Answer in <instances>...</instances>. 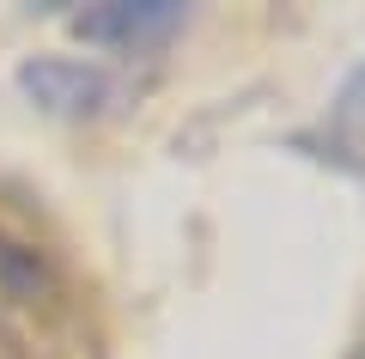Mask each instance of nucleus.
<instances>
[{
    "label": "nucleus",
    "mask_w": 365,
    "mask_h": 359,
    "mask_svg": "<svg viewBox=\"0 0 365 359\" xmlns=\"http://www.w3.org/2000/svg\"><path fill=\"white\" fill-rule=\"evenodd\" d=\"M19 91L37 103L43 116H61V122H86V116H104L116 103V74L98 61H73V55H31L19 67Z\"/></svg>",
    "instance_id": "f03ea898"
},
{
    "label": "nucleus",
    "mask_w": 365,
    "mask_h": 359,
    "mask_svg": "<svg viewBox=\"0 0 365 359\" xmlns=\"http://www.w3.org/2000/svg\"><path fill=\"white\" fill-rule=\"evenodd\" d=\"M353 359H365V347H359V353H353Z\"/></svg>",
    "instance_id": "39448f33"
},
{
    "label": "nucleus",
    "mask_w": 365,
    "mask_h": 359,
    "mask_svg": "<svg viewBox=\"0 0 365 359\" xmlns=\"http://www.w3.org/2000/svg\"><path fill=\"white\" fill-rule=\"evenodd\" d=\"M0 359H104L98 323L37 244L0 226Z\"/></svg>",
    "instance_id": "f257e3e1"
},
{
    "label": "nucleus",
    "mask_w": 365,
    "mask_h": 359,
    "mask_svg": "<svg viewBox=\"0 0 365 359\" xmlns=\"http://www.w3.org/2000/svg\"><path fill=\"white\" fill-rule=\"evenodd\" d=\"M317 153H323L335 171L365 177V61L341 79L335 103H329V116H323V128H317Z\"/></svg>",
    "instance_id": "20e7f679"
},
{
    "label": "nucleus",
    "mask_w": 365,
    "mask_h": 359,
    "mask_svg": "<svg viewBox=\"0 0 365 359\" xmlns=\"http://www.w3.org/2000/svg\"><path fill=\"white\" fill-rule=\"evenodd\" d=\"M189 25L177 0H116V6H91V13L73 19V31L98 49H128V55H146V49H165L177 31Z\"/></svg>",
    "instance_id": "7ed1b4c3"
}]
</instances>
